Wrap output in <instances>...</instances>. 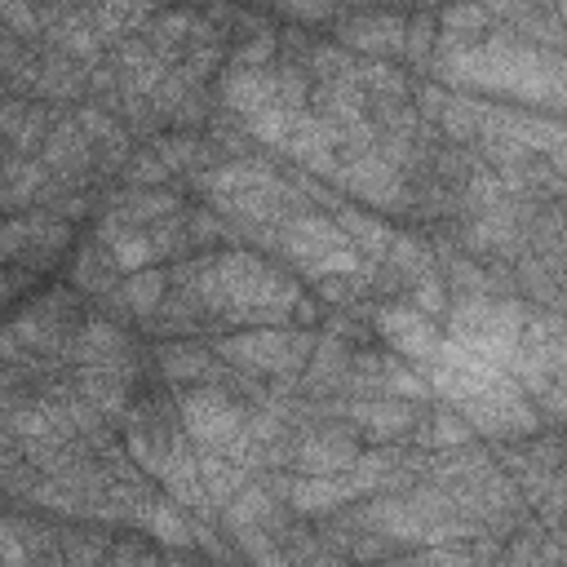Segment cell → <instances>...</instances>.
I'll list each match as a JSON object with an SVG mask.
<instances>
[{
	"label": "cell",
	"mask_w": 567,
	"mask_h": 567,
	"mask_svg": "<svg viewBox=\"0 0 567 567\" xmlns=\"http://www.w3.org/2000/svg\"><path fill=\"white\" fill-rule=\"evenodd\" d=\"M164 297V275L156 271H147V275H133V280L125 284V302L133 306V311H156V302Z\"/></svg>",
	"instance_id": "obj_1"
}]
</instances>
